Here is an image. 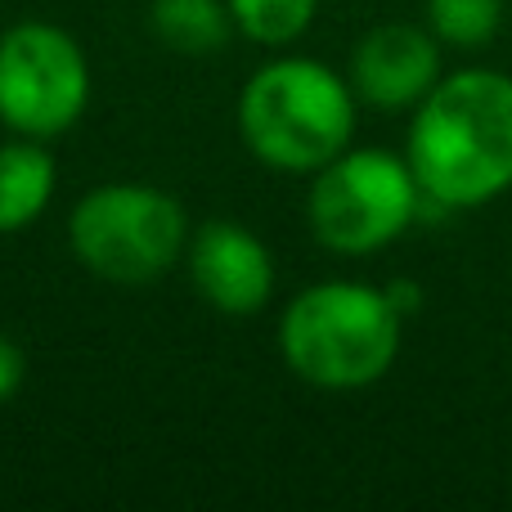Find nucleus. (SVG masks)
<instances>
[{"label": "nucleus", "mask_w": 512, "mask_h": 512, "mask_svg": "<svg viewBox=\"0 0 512 512\" xmlns=\"http://www.w3.org/2000/svg\"><path fill=\"white\" fill-rule=\"evenodd\" d=\"M405 162L423 198L472 212L512 189V77L499 68H463L436 81L414 108Z\"/></svg>", "instance_id": "obj_1"}, {"label": "nucleus", "mask_w": 512, "mask_h": 512, "mask_svg": "<svg viewBox=\"0 0 512 512\" xmlns=\"http://www.w3.org/2000/svg\"><path fill=\"white\" fill-rule=\"evenodd\" d=\"M405 315L387 288L360 279H324L283 306L279 355L319 391H360L391 373Z\"/></svg>", "instance_id": "obj_2"}, {"label": "nucleus", "mask_w": 512, "mask_h": 512, "mask_svg": "<svg viewBox=\"0 0 512 512\" xmlns=\"http://www.w3.org/2000/svg\"><path fill=\"white\" fill-rule=\"evenodd\" d=\"M351 81L306 54L261 63L239 95V135L261 167L315 176L355 140Z\"/></svg>", "instance_id": "obj_3"}, {"label": "nucleus", "mask_w": 512, "mask_h": 512, "mask_svg": "<svg viewBox=\"0 0 512 512\" xmlns=\"http://www.w3.org/2000/svg\"><path fill=\"white\" fill-rule=\"evenodd\" d=\"M72 256L104 283H153L185 256L189 216L158 185H99L68 216Z\"/></svg>", "instance_id": "obj_4"}, {"label": "nucleus", "mask_w": 512, "mask_h": 512, "mask_svg": "<svg viewBox=\"0 0 512 512\" xmlns=\"http://www.w3.org/2000/svg\"><path fill=\"white\" fill-rule=\"evenodd\" d=\"M423 189L405 153L346 149L315 171L306 194V225L319 248L337 256L382 252L409 230Z\"/></svg>", "instance_id": "obj_5"}, {"label": "nucleus", "mask_w": 512, "mask_h": 512, "mask_svg": "<svg viewBox=\"0 0 512 512\" xmlns=\"http://www.w3.org/2000/svg\"><path fill=\"white\" fill-rule=\"evenodd\" d=\"M90 104V63L54 23H14L0 36V122L27 140L72 131Z\"/></svg>", "instance_id": "obj_6"}, {"label": "nucleus", "mask_w": 512, "mask_h": 512, "mask_svg": "<svg viewBox=\"0 0 512 512\" xmlns=\"http://www.w3.org/2000/svg\"><path fill=\"white\" fill-rule=\"evenodd\" d=\"M441 50L445 45L432 36V27L382 23L355 41L346 81H351L360 104L382 108V113H409L445 77Z\"/></svg>", "instance_id": "obj_7"}, {"label": "nucleus", "mask_w": 512, "mask_h": 512, "mask_svg": "<svg viewBox=\"0 0 512 512\" xmlns=\"http://www.w3.org/2000/svg\"><path fill=\"white\" fill-rule=\"evenodd\" d=\"M194 292L221 315H256L274 297V256L239 221H203L185 243Z\"/></svg>", "instance_id": "obj_8"}, {"label": "nucleus", "mask_w": 512, "mask_h": 512, "mask_svg": "<svg viewBox=\"0 0 512 512\" xmlns=\"http://www.w3.org/2000/svg\"><path fill=\"white\" fill-rule=\"evenodd\" d=\"M59 167H54L45 140H18L0 144V234H23L41 212L50 207Z\"/></svg>", "instance_id": "obj_9"}, {"label": "nucleus", "mask_w": 512, "mask_h": 512, "mask_svg": "<svg viewBox=\"0 0 512 512\" xmlns=\"http://www.w3.org/2000/svg\"><path fill=\"white\" fill-rule=\"evenodd\" d=\"M149 27L167 50L189 54V59L225 50L234 36V18L225 0H153Z\"/></svg>", "instance_id": "obj_10"}, {"label": "nucleus", "mask_w": 512, "mask_h": 512, "mask_svg": "<svg viewBox=\"0 0 512 512\" xmlns=\"http://www.w3.org/2000/svg\"><path fill=\"white\" fill-rule=\"evenodd\" d=\"M427 27L445 50H486L504 27V0H427Z\"/></svg>", "instance_id": "obj_11"}, {"label": "nucleus", "mask_w": 512, "mask_h": 512, "mask_svg": "<svg viewBox=\"0 0 512 512\" xmlns=\"http://www.w3.org/2000/svg\"><path fill=\"white\" fill-rule=\"evenodd\" d=\"M234 18V32H243L256 45H292L297 36H306V27L315 23L319 0H225Z\"/></svg>", "instance_id": "obj_12"}, {"label": "nucleus", "mask_w": 512, "mask_h": 512, "mask_svg": "<svg viewBox=\"0 0 512 512\" xmlns=\"http://www.w3.org/2000/svg\"><path fill=\"white\" fill-rule=\"evenodd\" d=\"M23 382H27V355H23V346H18L14 337L0 333V405H9V400L23 391Z\"/></svg>", "instance_id": "obj_13"}]
</instances>
